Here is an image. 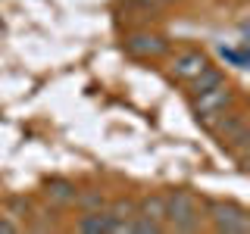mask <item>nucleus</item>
I'll return each mask as SVG.
<instances>
[{
  "label": "nucleus",
  "instance_id": "f257e3e1",
  "mask_svg": "<svg viewBox=\"0 0 250 234\" xmlns=\"http://www.w3.org/2000/svg\"><path fill=\"white\" fill-rule=\"evenodd\" d=\"M200 222H203V209H200V200L191 191L166 194V228L191 234V231H200Z\"/></svg>",
  "mask_w": 250,
  "mask_h": 234
},
{
  "label": "nucleus",
  "instance_id": "f03ea898",
  "mask_svg": "<svg viewBox=\"0 0 250 234\" xmlns=\"http://www.w3.org/2000/svg\"><path fill=\"white\" fill-rule=\"evenodd\" d=\"M231 106H234V88L229 81L216 84V88H209V91L194 94V116H197V122L209 125V128H213Z\"/></svg>",
  "mask_w": 250,
  "mask_h": 234
},
{
  "label": "nucleus",
  "instance_id": "7ed1b4c3",
  "mask_svg": "<svg viewBox=\"0 0 250 234\" xmlns=\"http://www.w3.org/2000/svg\"><path fill=\"white\" fill-rule=\"evenodd\" d=\"M207 215L213 222V231H219V234H250V213L241 203L213 200L207 206Z\"/></svg>",
  "mask_w": 250,
  "mask_h": 234
},
{
  "label": "nucleus",
  "instance_id": "20e7f679",
  "mask_svg": "<svg viewBox=\"0 0 250 234\" xmlns=\"http://www.w3.org/2000/svg\"><path fill=\"white\" fill-rule=\"evenodd\" d=\"M216 135H219V140H222L229 150H234V153H241L244 156L247 153V144H250V128H247V119L241 113H234V109H229V113L222 116L216 125Z\"/></svg>",
  "mask_w": 250,
  "mask_h": 234
},
{
  "label": "nucleus",
  "instance_id": "39448f33",
  "mask_svg": "<svg viewBox=\"0 0 250 234\" xmlns=\"http://www.w3.org/2000/svg\"><path fill=\"white\" fill-rule=\"evenodd\" d=\"M125 50L138 59H160L169 53V38L160 35V31H131L125 38Z\"/></svg>",
  "mask_w": 250,
  "mask_h": 234
},
{
  "label": "nucleus",
  "instance_id": "423d86ee",
  "mask_svg": "<svg viewBox=\"0 0 250 234\" xmlns=\"http://www.w3.org/2000/svg\"><path fill=\"white\" fill-rule=\"evenodd\" d=\"M207 66H209V57H207V53L197 50V47H185V50H178L175 57H172L169 72H172V78H178V81L191 84Z\"/></svg>",
  "mask_w": 250,
  "mask_h": 234
},
{
  "label": "nucleus",
  "instance_id": "0eeeda50",
  "mask_svg": "<svg viewBox=\"0 0 250 234\" xmlns=\"http://www.w3.org/2000/svg\"><path fill=\"white\" fill-rule=\"evenodd\" d=\"M44 197L53 203V206H75V184L66 181V178H50V181L44 184Z\"/></svg>",
  "mask_w": 250,
  "mask_h": 234
},
{
  "label": "nucleus",
  "instance_id": "6e6552de",
  "mask_svg": "<svg viewBox=\"0 0 250 234\" xmlns=\"http://www.w3.org/2000/svg\"><path fill=\"white\" fill-rule=\"evenodd\" d=\"M138 215H147L153 222L166 225V194H147L138 200Z\"/></svg>",
  "mask_w": 250,
  "mask_h": 234
},
{
  "label": "nucleus",
  "instance_id": "1a4fd4ad",
  "mask_svg": "<svg viewBox=\"0 0 250 234\" xmlns=\"http://www.w3.org/2000/svg\"><path fill=\"white\" fill-rule=\"evenodd\" d=\"M225 81V75H222V69H216L213 62H209L203 72L191 81V94H200V91H209V88H216V84H222Z\"/></svg>",
  "mask_w": 250,
  "mask_h": 234
},
{
  "label": "nucleus",
  "instance_id": "9d476101",
  "mask_svg": "<svg viewBox=\"0 0 250 234\" xmlns=\"http://www.w3.org/2000/svg\"><path fill=\"white\" fill-rule=\"evenodd\" d=\"M160 231H166V225L153 222V218H147V215L135 213L128 218V234H160Z\"/></svg>",
  "mask_w": 250,
  "mask_h": 234
},
{
  "label": "nucleus",
  "instance_id": "9b49d317",
  "mask_svg": "<svg viewBox=\"0 0 250 234\" xmlns=\"http://www.w3.org/2000/svg\"><path fill=\"white\" fill-rule=\"evenodd\" d=\"M106 213L113 215V218H119V222H128V218L138 213V200H125V197H119V200H113V203L106 206Z\"/></svg>",
  "mask_w": 250,
  "mask_h": 234
},
{
  "label": "nucleus",
  "instance_id": "f8f14e48",
  "mask_svg": "<svg viewBox=\"0 0 250 234\" xmlns=\"http://www.w3.org/2000/svg\"><path fill=\"white\" fill-rule=\"evenodd\" d=\"M222 59H229V62H234V69H247V50L241 47V50H234V47H222Z\"/></svg>",
  "mask_w": 250,
  "mask_h": 234
},
{
  "label": "nucleus",
  "instance_id": "ddd939ff",
  "mask_svg": "<svg viewBox=\"0 0 250 234\" xmlns=\"http://www.w3.org/2000/svg\"><path fill=\"white\" fill-rule=\"evenodd\" d=\"M75 203L84 206V213H88V209H104V194H78Z\"/></svg>",
  "mask_w": 250,
  "mask_h": 234
},
{
  "label": "nucleus",
  "instance_id": "4468645a",
  "mask_svg": "<svg viewBox=\"0 0 250 234\" xmlns=\"http://www.w3.org/2000/svg\"><path fill=\"white\" fill-rule=\"evenodd\" d=\"M16 231H19V225L10 222L6 215H0V234H16Z\"/></svg>",
  "mask_w": 250,
  "mask_h": 234
},
{
  "label": "nucleus",
  "instance_id": "2eb2a0df",
  "mask_svg": "<svg viewBox=\"0 0 250 234\" xmlns=\"http://www.w3.org/2000/svg\"><path fill=\"white\" fill-rule=\"evenodd\" d=\"M156 3H172V0H156Z\"/></svg>",
  "mask_w": 250,
  "mask_h": 234
}]
</instances>
